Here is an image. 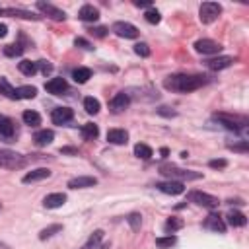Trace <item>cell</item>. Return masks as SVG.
<instances>
[{
    "label": "cell",
    "mask_w": 249,
    "mask_h": 249,
    "mask_svg": "<svg viewBox=\"0 0 249 249\" xmlns=\"http://www.w3.org/2000/svg\"><path fill=\"white\" fill-rule=\"evenodd\" d=\"M206 82L208 80L200 74H173L163 80V88L171 91H179V93H189V91L202 88Z\"/></svg>",
    "instance_id": "obj_1"
},
{
    "label": "cell",
    "mask_w": 249,
    "mask_h": 249,
    "mask_svg": "<svg viewBox=\"0 0 249 249\" xmlns=\"http://www.w3.org/2000/svg\"><path fill=\"white\" fill-rule=\"evenodd\" d=\"M160 173L163 177H167L169 181H195V179H200L202 173H196V171H191V169H181V167H175V165H161L160 167Z\"/></svg>",
    "instance_id": "obj_2"
},
{
    "label": "cell",
    "mask_w": 249,
    "mask_h": 249,
    "mask_svg": "<svg viewBox=\"0 0 249 249\" xmlns=\"http://www.w3.org/2000/svg\"><path fill=\"white\" fill-rule=\"evenodd\" d=\"M25 158L14 150H8V148H2L0 150V167L4 169H21L25 165Z\"/></svg>",
    "instance_id": "obj_3"
},
{
    "label": "cell",
    "mask_w": 249,
    "mask_h": 249,
    "mask_svg": "<svg viewBox=\"0 0 249 249\" xmlns=\"http://www.w3.org/2000/svg\"><path fill=\"white\" fill-rule=\"evenodd\" d=\"M216 121H220V124L228 130H233V132H239L245 124H247V119L245 117H237V115H228V113H216L214 115Z\"/></svg>",
    "instance_id": "obj_4"
},
{
    "label": "cell",
    "mask_w": 249,
    "mask_h": 249,
    "mask_svg": "<svg viewBox=\"0 0 249 249\" xmlns=\"http://www.w3.org/2000/svg\"><path fill=\"white\" fill-rule=\"evenodd\" d=\"M222 14V6L216 2H202L198 8V18L202 23H212L218 19V16Z\"/></svg>",
    "instance_id": "obj_5"
},
{
    "label": "cell",
    "mask_w": 249,
    "mask_h": 249,
    "mask_svg": "<svg viewBox=\"0 0 249 249\" xmlns=\"http://www.w3.org/2000/svg\"><path fill=\"white\" fill-rule=\"evenodd\" d=\"M189 198H191V202H195L198 206H204V208H216L220 204V200L214 195H208V193H202V191H191Z\"/></svg>",
    "instance_id": "obj_6"
},
{
    "label": "cell",
    "mask_w": 249,
    "mask_h": 249,
    "mask_svg": "<svg viewBox=\"0 0 249 249\" xmlns=\"http://www.w3.org/2000/svg\"><path fill=\"white\" fill-rule=\"evenodd\" d=\"M111 31L115 33V35H119V37H124V39H136L138 37V27H134L132 23H128V21H115L113 23V27H111Z\"/></svg>",
    "instance_id": "obj_7"
},
{
    "label": "cell",
    "mask_w": 249,
    "mask_h": 249,
    "mask_svg": "<svg viewBox=\"0 0 249 249\" xmlns=\"http://www.w3.org/2000/svg\"><path fill=\"white\" fill-rule=\"evenodd\" d=\"M35 6H37V10H39L41 14H45L47 18H51V19H54V21H64V19H66V14H64L60 8H56V6L49 4V2H37Z\"/></svg>",
    "instance_id": "obj_8"
},
{
    "label": "cell",
    "mask_w": 249,
    "mask_h": 249,
    "mask_svg": "<svg viewBox=\"0 0 249 249\" xmlns=\"http://www.w3.org/2000/svg\"><path fill=\"white\" fill-rule=\"evenodd\" d=\"M195 51L196 53H202V54H218L222 51V45L212 41V39H198L195 43Z\"/></svg>",
    "instance_id": "obj_9"
},
{
    "label": "cell",
    "mask_w": 249,
    "mask_h": 249,
    "mask_svg": "<svg viewBox=\"0 0 249 249\" xmlns=\"http://www.w3.org/2000/svg\"><path fill=\"white\" fill-rule=\"evenodd\" d=\"M156 189L165 193V195H181L185 191V185L181 181H161V183H156Z\"/></svg>",
    "instance_id": "obj_10"
},
{
    "label": "cell",
    "mask_w": 249,
    "mask_h": 249,
    "mask_svg": "<svg viewBox=\"0 0 249 249\" xmlns=\"http://www.w3.org/2000/svg\"><path fill=\"white\" fill-rule=\"evenodd\" d=\"M204 228L206 230H212V231H218V233H224L226 231V224H224V218L216 212H210L204 220Z\"/></svg>",
    "instance_id": "obj_11"
},
{
    "label": "cell",
    "mask_w": 249,
    "mask_h": 249,
    "mask_svg": "<svg viewBox=\"0 0 249 249\" xmlns=\"http://www.w3.org/2000/svg\"><path fill=\"white\" fill-rule=\"evenodd\" d=\"M72 117H74V113L70 107H56L51 113V121L54 124H66L68 121H72Z\"/></svg>",
    "instance_id": "obj_12"
},
{
    "label": "cell",
    "mask_w": 249,
    "mask_h": 249,
    "mask_svg": "<svg viewBox=\"0 0 249 249\" xmlns=\"http://www.w3.org/2000/svg\"><path fill=\"white\" fill-rule=\"evenodd\" d=\"M128 105H130V95H128V93H124V91L117 93V95L109 101V107H111V111H113V113H121V111H124Z\"/></svg>",
    "instance_id": "obj_13"
},
{
    "label": "cell",
    "mask_w": 249,
    "mask_h": 249,
    "mask_svg": "<svg viewBox=\"0 0 249 249\" xmlns=\"http://www.w3.org/2000/svg\"><path fill=\"white\" fill-rule=\"evenodd\" d=\"M45 89L53 95H62L66 89H68V84L64 78H51L47 84H45Z\"/></svg>",
    "instance_id": "obj_14"
},
{
    "label": "cell",
    "mask_w": 249,
    "mask_h": 249,
    "mask_svg": "<svg viewBox=\"0 0 249 249\" xmlns=\"http://www.w3.org/2000/svg\"><path fill=\"white\" fill-rule=\"evenodd\" d=\"M14 134H16V128H14V121L12 119H8L6 115H0V138H4V140H12L14 138Z\"/></svg>",
    "instance_id": "obj_15"
},
{
    "label": "cell",
    "mask_w": 249,
    "mask_h": 249,
    "mask_svg": "<svg viewBox=\"0 0 249 249\" xmlns=\"http://www.w3.org/2000/svg\"><path fill=\"white\" fill-rule=\"evenodd\" d=\"M47 177H51V169H49V167H37V169L25 173L21 181H23V183H35V181H43V179H47Z\"/></svg>",
    "instance_id": "obj_16"
},
{
    "label": "cell",
    "mask_w": 249,
    "mask_h": 249,
    "mask_svg": "<svg viewBox=\"0 0 249 249\" xmlns=\"http://www.w3.org/2000/svg\"><path fill=\"white\" fill-rule=\"evenodd\" d=\"M93 185H97V179L91 175H80V177H74L68 181L70 189H86V187H93Z\"/></svg>",
    "instance_id": "obj_17"
},
{
    "label": "cell",
    "mask_w": 249,
    "mask_h": 249,
    "mask_svg": "<svg viewBox=\"0 0 249 249\" xmlns=\"http://www.w3.org/2000/svg\"><path fill=\"white\" fill-rule=\"evenodd\" d=\"M78 18L82 21H97L99 19V10L95 6H91V4H84L80 8V12H78Z\"/></svg>",
    "instance_id": "obj_18"
},
{
    "label": "cell",
    "mask_w": 249,
    "mask_h": 249,
    "mask_svg": "<svg viewBox=\"0 0 249 249\" xmlns=\"http://www.w3.org/2000/svg\"><path fill=\"white\" fill-rule=\"evenodd\" d=\"M231 64H233L231 56H216V58H208L206 60V66L210 70H224V68H230Z\"/></svg>",
    "instance_id": "obj_19"
},
{
    "label": "cell",
    "mask_w": 249,
    "mask_h": 249,
    "mask_svg": "<svg viewBox=\"0 0 249 249\" xmlns=\"http://www.w3.org/2000/svg\"><path fill=\"white\" fill-rule=\"evenodd\" d=\"M107 140H109L111 144H117V146L126 144V142H128V132L123 130V128H111V130L107 132Z\"/></svg>",
    "instance_id": "obj_20"
},
{
    "label": "cell",
    "mask_w": 249,
    "mask_h": 249,
    "mask_svg": "<svg viewBox=\"0 0 249 249\" xmlns=\"http://www.w3.org/2000/svg\"><path fill=\"white\" fill-rule=\"evenodd\" d=\"M64 202H66V195H64V193H51V195H47V196L43 198L45 208H58V206H62Z\"/></svg>",
    "instance_id": "obj_21"
},
{
    "label": "cell",
    "mask_w": 249,
    "mask_h": 249,
    "mask_svg": "<svg viewBox=\"0 0 249 249\" xmlns=\"http://www.w3.org/2000/svg\"><path fill=\"white\" fill-rule=\"evenodd\" d=\"M226 218H228V224H230V226H233V228H241V226H245V224H247L245 214H241V212H237V210H230Z\"/></svg>",
    "instance_id": "obj_22"
},
{
    "label": "cell",
    "mask_w": 249,
    "mask_h": 249,
    "mask_svg": "<svg viewBox=\"0 0 249 249\" xmlns=\"http://www.w3.org/2000/svg\"><path fill=\"white\" fill-rule=\"evenodd\" d=\"M53 138H54V132L53 130H39L35 136H33V140H35V144L37 146H47V144H51L53 142Z\"/></svg>",
    "instance_id": "obj_23"
},
{
    "label": "cell",
    "mask_w": 249,
    "mask_h": 249,
    "mask_svg": "<svg viewBox=\"0 0 249 249\" xmlns=\"http://www.w3.org/2000/svg\"><path fill=\"white\" fill-rule=\"evenodd\" d=\"M35 95H37V88H33V86L16 88V99H33Z\"/></svg>",
    "instance_id": "obj_24"
},
{
    "label": "cell",
    "mask_w": 249,
    "mask_h": 249,
    "mask_svg": "<svg viewBox=\"0 0 249 249\" xmlns=\"http://www.w3.org/2000/svg\"><path fill=\"white\" fill-rule=\"evenodd\" d=\"M101 237H103V231L101 230H95L89 237H88V241L80 247V249H97L99 247V241H101Z\"/></svg>",
    "instance_id": "obj_25"
},
{
    "label": "cell",
    "mask_w": 249,
    "mask_h": 249,
    "mask_svg": "<svg viewBox=\"0 0 249 249\" xmlns=\"http://www.w3.org/2000/svg\"><path fill=\"white\" fill-rule=\"evenodd\" d=\"M72 78H74V82H78V84H86V82L91 78V70L80 66V68H76V70L72 72Z\"/></svg>",
    "instance_id": "obj_26"
},
{
    "label": "cell",
    "mask_w": 249,
    "mask_h": 249,
    "mask_svg": "<svg viewBox=\"0 0 249 249\" xmlns=\"http://www.w3.org/2000/svg\"><path fill=\"white\" fill-rule=\"evenodd\" d=\"M82 136H84L86 140H95V138L99 136V128H97V124H93V123H86V124L82 126Z\"/></svg>",
    "instance_id": "obj_27"
},
{
    "label": "cell",
    "mask_w": 249,
    "mask_h": 249,
    "mask_svg": "<svg viewBox=\"0 0 249 249\" xmlns=\"http://www.w3.org/2000/svg\"><path fill=\"white\" fill-rule=\"evenodd\" d=\"M2 14H8V16H14V18H23V19H39V16L27 12V10H18V8H10V10H4Z\"/></svg>",
    "instance_id": "obj_28"
},
{
    "label": "cell",
    "mask_w": 249,
    "mask_h": 249,
    "mask_svg": "<svg viewBox=\"0 0 249 249\" xmlns=\"http://www.w3.org/2000/svg\"><path fill=\"white\" fill-rule=\"evenodd\" d=\"M21 119H23V123L29 124V126H37V124H41V115H39L37 111H23Z\"/></svg>",
    "instance_id": "obj_29"
},
{
    "label": "cell",
    "mask_w": 249,
    "mask_h": 249,
    "mask_svg": "<svg viewBox=\"0 0 249 249\" xmlns=\"http://www.w3.org/2000/svg\"><path fill=\"white\" fill-rule=\"evenodd\" d=\"M18 68H19V72H21V74H25V76H33V74L37 72V62L21 60V62L18 64Z\"/></svg>",
    "instance_id": "obj_30"
},
{
    "label": "cell",
    "mask_w": 249,
    "mask_h": 249,
    "mask_svg": "<svg viewBox=\"0 0 249 249\" xmlns=\"http://www.w3.org/2000/svg\"><path fill=\"white\" fill-rule=\"evenodd\" d=\"M0 93H4L8 99H16V88H12L6 78H0Z\"/></svg>",
    "instance_id": "obj_31"
},
{
    "label": "cell",
    "mask_w": 249,
    "mask_h": 249,
    "mask_svg": "<svg viewBox=\"0 0 249 249\" xmlns=\"http://www.w3.org/2000/svg\"><path fill=\"white\" fill-rule=\"evenodd\" d=\"M134 154H136L138 158H142V160H150V158L154 156V152H152V148H150L148 144H136V146H134Z\"/></svg>",
    "instance_id": "obj_32"
},
{
    "label": "cell",
    "mask_w": 249,
    "mask_h": 249,
    "mask_svg": "<svg viewBox=\"0 0 249 249\" xmlns=\"http://www.w3.org/2000/svg\"><path fill=\"white\" fill-rule=\"evenodd\" d=\"M99 101L95 99V97H86L84 99V109H86V113H89V115H95L97 111H99Z\"/></svg>",
    "instance_id": "obj_33"
},
{
    "label": "cell",
    "mask_w": 249,
    "mask_h": 249,
    "mask_svg": "<svg viewBox=\"0 0 249 249\" xmlns=\"http://www.w3.org/2000/svg\"><path fill=\"white\" fill-rule=\"evenodd\" d=\"M183 228V220H179V218H169L165 224H163V230L171 235L173 231H177V230H181Z\"/></svg>",
    "instance_id": "obj_34"
},
{
    "label": "cell",
    "mask_w": 249,
    "mask_h": 249,
    "mask_svg": "<svg viewBox=\"0 0 249 249\" xmlns=\"http://www.w3.org/2000/svg\"><path fill=\"white\" fill-rule=\"evenodd\" d=\"M58 231H62V226L60 224H53V226H49V228H45V230H41V233H39V239H49V237H53L54 233H58Z\"/></svg>",
    "instance_id": "obj_35"
},
{
    "label": "cell",
    "mask_w": 249,
    "mask_h": 249,
    "mask_svg": "<svg viewBox=\"0 0 249 249\" xmlns=\"http://www.w3.org/2000/svg\"><path fill=\"white\" fill-rule=\"evenodd\" d=\"M177 243V237L175 235H165V237H158L156 239V245L160 247V249H167V247H171V245H175Z\"/></svg>",
    "instance_id": "obj_36"
},
{
    "label": "cell",
    "mask_w": 249,
    "mask_h": 249,
    "mask_svg": "<svg viewBox=\"0 0 249 249\" xmlns=\"http://www.w3.org/2000/svg\"><path fill=\"white\" fill-rule=\"evenodd\" d=\"M144 19L148 21V23H160V19H161V16H160V12L156 10V8H148L146 10V14H144Z\"/></svg>",
    "instance_id": "obj_37"
},
{
    "label": "cell",
    "mask_w": 249,
    "mask_h": 249,
    "mask_svg": "<svg viewBox=\"0 0 249 249\" xmlns=\"http://www.w3.org/2000/svg\"><path fill=\"white\" fill-rule=\"evenodd\" d=\"M23 53V47L21 45H6L4 47V54L6 56H19Z\"/></svg>",
    "instance_id": "obj_38"
},
{
    "label": "cell",
    "mask_w": 249,
    "mask_h": 249,
    "mask_svg": "<svg viewBox=\"0 0 249 249\" xmlns=\"http://www.w3.org/2000/svg\"><path fill=\"white\" fill-rule=\"evenodd\" d=\"M126 222H128V226H130L132 230H138L140 224H142V216H140L138 212H132V214L126 216Z\"/></svg>",
    "instance_id": "obj_39"
},
{
    "label": "cell",
    "mask_w": 249,
    "mask_h": 249,
    "mask_svg": "<svg viewBox=\"0 0 249 249\" xmlns=\"http://www.w3.org/2000/svg\"><path fill=\"white\" fill-rule=\"evenodd\" d=\"M134 53H136L138 56H150V47H148L146 43H136V45H134Z\"/></svg>",
    "instance_id": "obj_40"
},
{
    "label": "cell",
    "mask_w": 249,
    "mask_h": 249,
    "mask_svg": "<svg viewBox=\"0 0 249 249\" xmlns=\"http://www.w3.org/2000/svg\"><path fill=\"white\" fill-rule=\"evenodd\" d=\"M228 148H230V150H233V152H243V154H245V152L249 150V144H247V140H243L241 144H230Z\"/></svg>",
    "instance_id": "obj_41"
},
{
    "label": "cell",
    "mask_w": 249,
    "mask_h": 249,
    "mask_svg": "<svg viewBox=\"0 0 249 249\" xmlns=\"http://www.w3.org/2000/svg\"><path fill=\"white\" fill-rule=\"evenodd\" d=\"M88 31H89V35H93V37H105V35H107V27H89Z\"/></svg>",
    "instance_id": "obj_42"
},
{
    "label": "cell",
    "mask_w": 249,
    "mask_h": 249,
    "mask_svg": "<svg viewBox=\"0 0 249 249\" xmlns=\"http://www.w3.org/2000/svg\"><path fill=\"white\" fill-rule=\"evenodd\" d=\"M37 66L41 68V72H43V74H51V72H53V64H51L49 60H39V62H37Z\"/></svg>",
    "instance_id": "obj_43"
},
{
    "label": "cell",
    "mask_w": 249,
    "mask_h": 249,
    "mask_svg": "<svg viewBox=\"0 0 249 249\" xmlns=\"http://www.w3.org/2000/svg\"><path fill=\"white\" fill-rule=\"evenodd\" d=\"M74 45H76V47H82V49H88V51H91V49H93V47H91V43H88V41H86V39H82V37H76V39H74Z\"/></svg>",
    "instance_id": "obj_44"
},
{
    "label": "cell",
    "mask_w": 249,
    "mask_h": 249,
    "mask_svg": "<svg viewBox=\"0 0 249 249\" xmlns=\"http://www.w3.org/2000/svg\"><path fill=\"white\" fill-rule=\"evenodd\" d=\"M208 165H210V167H214V169H218V167H226V165H228V161H226V160H210V161H208Z\"/></svg>",
    "instance_id": "obj_45"
},
{
    "label": "cell",
    "mask_w": 249,
    "mask_h": 249,
    "mask_svg": "<svg viewBox=\"0 0 249 249\" xmlns=\"http://www.w3.org/2000/svg\"><path fill=\"white\" fill-rule=\"evenodd\" d=\"M158 113H160V115H163V117H175V115H177V113H175V111H171L169 107H160V109H158Z\"/></svg>",
    "instance_id": "obj_46"
},
{
    "label": "cell",
    "mask_w": 249,
    "mask_h": 249,
    "mask_svg": "<svg viewBox=\"0 0 249 249\" xmlns=\"http://www.w3.org/2000/svg\"><path fill=\"white\" fill-rule=\"evenodd\" d=\"M60 154H78L76 148H60Z\"/></svg>",
    "instance_id": "obj_47"
},
{
    "label": "cell",
    "mask_w": 249,
    "mask_h": 249,
    "mask_svg": "<svg viewBox=\"0 0 249 249\" xmlns=\"http://www.w3.org/2000/svg\"><path fill=\"white\" fill-rule=\"evenodd\" d=\"M6 33H8L6 23H0V39H2V37H6Z\"/></svg>",
    "instance_id": "obj_48"
},
{
    "label": "cell",
    "mask_w": 249,
    "mask_h": 249,
    "mask_svg": "<svg viewBox=\"0 0 249 249\" xmlns=\"http://www.w3.org/2000/svg\"><path fill=\"white\" fill-rule=\"evenodd\" d=\"M134 6H138V8H140V6H142V8H150V2H140V0H136Z\"/></svg>",
    "instance_id": "obj_49"
},
{
    "label": "cell",
    "mask_w": 249,
    "mask_h": 249,
    "mask_svg": "<svg viewBox=\"0 0 249 249\" xmlns=\"http://www.w3.org/2000/svg\"><path fill=\"white\" fill-rule=\"evenodd\" d=\"M0 249H10V247H8L6 243H2V241H0Z\"/></svg>",
    "instance_id": "obj_50"
},
{
    "label": "cell",
    "mask_w": 249,
    "mask_h": 249,
    "mask_svg": "<svg viewBox=\"0 0 249 249\" xmlns=\"http://www.w3.org/2000/svg\"><path fill=\"white\" fill-rule=\"evenodd\" d=\"M2 12H4V8H2V6H0V14H2Z\"/></svg>",
    "instance_id": "obj_51"
}]
</instances>
